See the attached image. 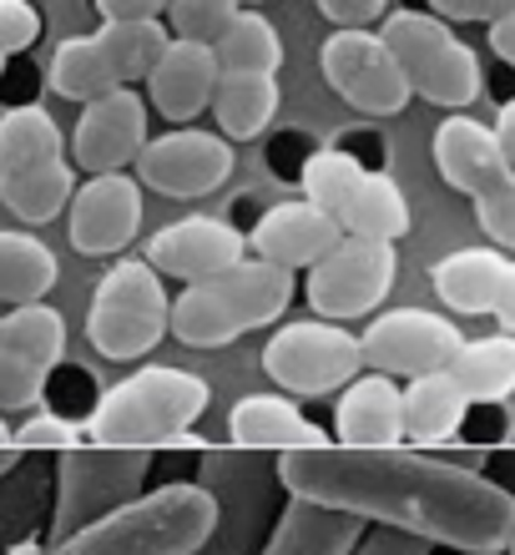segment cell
<instances>
[{"label": "cell", "mask_w": 515, "mask_h": 555, "mask_svg": "<svg viewBox=\"0 0 515 555\" xmlns=\"http://www.w3.org/2000/svg\"><path fill=\"white\" fill-rule=\"evenodd\" d=\"M283 495L319 500L379 530H399L460 555H505L515 545V500L475 469L425 450H288L279 454Z\"/></svg>", "instance_id": "obj_1"}, {"label": "cell", "mask_w": 515, "mask_h": 555, "mask_svg": "<svg viewBox=\"0 0 515 555\" xmlns=\"http://www.w3.org/2000/svg\"><path fill=\"white\" fill-rule=\"evenodd\" d=\"M207 399H213V389H207L203 374H188V369L172 364H147L96 399V410L81 420L87 424V444H106V450L172 444L203 420Z\"/></svg>", "instance_id": "obj_2"}, {"label": "cell", "mask_w": 515, "mask_h": 555, "mask_svg": "<svg viewBox=\"0 0 515 555\" xmlns=\"http://www.w3.org/2000/svg\"><path fill=\"white\" fill-rule=\"evenodd\" d=\"M218 526V500L197 480L142 490L132 505L112 511L61 545L56 555H197Z\"/></svg>", "instance_id": "obj_3"}, {"label": "cell", "mask_w": 515, "mask_h": 555, "mask_svg": "<svg viewBox=\"0 0 515 555\" xmlns=\"http://www.w3.org/2000/svg\"><path fill=\"white\" fill-rule=\"evenodd\" d=\"M288 304H294V273L263 258H243L237 268L207 283H188L182 298H172V338H182L188 349H222L253 328L279 323Z\"/></svg>", "instance_id": "obj_4"}, {"label": "cell", "mask_w": 515, "mask_h": 555, "mask_svg": "<svg viewBox=\"0 0 515 555\" xmlns=\"http://www.w3.org/2000/svg\"><path fill=\"white\" fill-rule=\"evenodd\" d=\"M72 192L76 167L56 117L46 106L0 112V203L11 207V218L30 222V228L66 218Z\"/></svg>", "instance_id": "obj_5"}, {"label": "cell", "mask_w": 515, "mask_h": 555, "mask_svg": "<svg viewBox=\"0 0 515 555\" xmlns=\"http://www.w3.org/2000/svg\"><path fill=\"white\" fill-rule=\"evenodd\" d=\"M197 485L218 500V526L197 555H263L273 520L283 511L279 460L258 450H203L197 454Z\"/></svg>", "instance_id": "obj_6"}, {"label": "cell", "mask_w": 515, "mask_h": 555, "mask_svg": "<svg viewBox=\"0 0 515 555\" xmlns=\"http://www.w3.org/2000/svg\"><path fill=\"white\" fill-rule=\"evenodd\" d=\"M298 188L313 207H324L344 237H374L399 243L410 233V197L389 172L349 157L339 146H319L304 157Z\"/></svg>", "instance_id": "obj_7"}, {"label": "cell", "mask_w": 515, "mask_h": 555, "mask_svg": "<svg viewBox=\"0 0 515 555\" xmlns=\"http://www.w3.org/2000/svg\"><path fill=\"white\" fill-rule=\"evenodd\" d=\"M429 152H435V167H440L445 182L460 197H471L475 222L490 237V248L515 253V167L501 152L495 132L486 121L455 112L435 127Z\"/></svg>", "instance_id": "obj_8"}, {"label": "cell", "mask_w": 515, "mask_h": 555, "mask_svg": "<svg viewBox=\"0 0 515 555\" xmlns=\"http://www.w3.org/2000/svg\"><path fill=\"white\" fill-rule=\"evenodd\" d=\"M379 36L395 51L399 72H404L414 96H425L429 106H445L450 117L480 102V91H486L480 56L460 41L450 21H440L429 11H389Z\"/></svg>", "instance_id": "obj_9"}, {"label": "cell", "mask_w": 515, "mask_h": 555, "mask_svg": "<svg viewBox=\"0 0 515 555\" xmlns=\"http://www.w3.org/2000/svg\"><path fill=\"white\" fill-rule=\"evenodd\" d=\"M172 41L163 21H106L91 36H72L51 51L46 87L66 102H96L106 91L147 81L152 61Z\"/></svg>", "instance_id": "obj_10"}, {"label": "cell", "mask_w": 515, "mask_h": 555, "mask_svg": "<svg viewBox=\"0 0 515 555\" xmlns=\"http://www.w3.org/2000/svg\"><path fill=\"white\" fill-rule=\"evenodd\" d=\"M172 334V298L147 258H121L102 273L87 308V338L102 359L137 364Z\"/></svg>", "instance_id": "obj_11"}, {"label": "cell", "mask_w": 515, "mask_h": 555, "mask_svg": "<svg viewBox=\"0 0 515 555\" xmlns=\"http://www.w3.org/2000/svg\"><path fill=\"white\" fill-rule=\"evenodd\" d=\"M152 450H106V444H81L56 460V515H51V535L46 545H61L81 535L87 526L106 520L112 511L132 505L147 485Z\"/></svg>", "instance_id": "obj_12"}, {"label": "cell", "mask_w": 515, "mask_h": 555, "mask_svg": "<svg viewBox=\"0 0 515 555\" xmlns=\"http://www.w3.org/2000/svg\"><path fill=\"white\" fill-rule=\"evenodd\" d=\"M263 374L288 399H324L364 374V344L344 323L298 319L273 328L263 344Z\"/></svg>", "instance_id": "obj_13"}, {"label": "cell", "mask_w": 515, "mask_h": 555, "mask_svg": "<svg viewBox=\"0 0 515 555\" xmlns=\"http://www.w3.org/2000/svg\"><path fill=\"white\" fill-rule=\"evenodd\" d=\"M399 273V253L395 243H374V237H339L334 248L309 268L304 298L319 319L329 323H349L364 319L389 298Z\"/></svg>", "instance_id": "obj_14"}, {"label": "cell", "mask_w": 515, "mask_h": 555, "mask_svg": "<svg viewBox=\"0 0 515 555\" xmlns=\"http://www.w3.org/2000/svg\"><path fill=\"white\" fill-rule=\"evenodd\" d=\"M61 353H66L61 308L26 304L0 313V414H36Z\"/></svg>", "instance_id": "obj_15"}, {"label": "cell", "mask_w": 515, "mask_h": 555, "mask_svg": "<svg viewBox=\"0 0 515 555\" xmlns=\"http://www.w3.org/2000/svg\"><path fill=\"white\" fill-rule=\"evenodd\" d=\"M359 344H364V369L410 384L455 364L465 334L455 328V319H445L435 308H389V313H374Z\"/></svg>", "instance_id": "obj_16"}, {"label": "cell", "mask_w": 515, "mask_h": 555, "mask_svg": "<svg viewBox=\"0 0 515 555\" xmlns=\"http://www.w3.org/2000/svg\"><path fill=\"white\" fill-rule=\"evenodd\" d=\"M319 66H324V81L339 91L349 106H359L364 117H399L410 106V81L399 72L395 51L384 46L379 30H334L324 46H319Z\"/></svg>", "instance_id": "obj_17"}, {"label": "cell", "mask_w": 515, "mask_h": 555, "mask_svg": "<svg viewBox=\"0 0 515 555\" xmlns=\"http://www.w3.org/2000/svg\"><path fill=\"white\" fill-rule=\"evenodd\" d=\"M137 182L152 188L157 197H213V192L233 177L237 152L222 132H203V127H172L163 137H147V146L137 152Z\"/></svg>", "instance_id": "obj_18"}, {"label": "cell", "mask_w": 515, "mask_h": 555, "mask_svg": "<svg viewBox=\"0 0 515 555\" xmlns=\"http://www.w3.org/2000/svg\"><path fill=\"white\" fill-rule=\"evenodd\" d=\"M429 288L450 313L495 319L501 334H515V253L501 248H455L429 268Z\"/></svg>", "instance_id": "obj_19"}, {"label": "cell", "mask_w": 515, "mask_h": 555, "mask_svg": "<svg viewBox=\"0 0 515 555\" xmlns=\"http://www.w3.org/2000/svg\"><path fill=\"white\" fill-rule=\"evenodd\" d=\"M147 96H137L132 87L106 91L96 102H81V117H76L72 132V167L87 177L102 172H127L137 162V152L147 146Z\"/></svg>", "instance_id": "obj_20"}, {"label": "cell", "mask_w": 515, "mask_h": 555, "mask_svg": "<svg viewBox=\"0 0 515 555\" xmlns=\"http://www.w3.org/2000/svg\"><path fill=\"white\" fill-rule=\"evenodd\" d=\"M142 228V182L127 172L81 177L66 207V237L87 258H112L137 237Z\"/></svg>", "instance_id": "obj_21"}, {"label": "cell", "mask_w": 515, "mask_h": 555, "mask_svg": "<svg viewBox=\"0 0 515 555\" xmlns=\"http://www.w3.org/2000/svg\"><path fill=\"white\" fill-rule=\"evenodd\" d=\"M243 258H248L243 228H233L228 218H207V212L177 218L163 233L147 237V263L163 278H182V283H207V278L237 268Z\"/></svg>", "instance_id": "obj_22"}, {"label": "cell", "mask_w": 515, "mask_h": 555, "mask_svg": "<svg viewBox=\"0 0 515 555\" xmlns=\"http://www.w3.org/2000/svg\"><path fill=\"white\" fill-rule=\"evenodd\" d=\"M218 81H222L218 51L203 41H177L172 36L147 72V106L163 112L167 121H177V127H188L192 117H203L213 106Z\"/></svg>", "instance_id": "obj_23"}, {"label": "cell", "mask_w": 515, "mask_h": 555, "mask_svg": "<svg viewBox=\"0 0 515 555\" xmlns=\"http://www.w3.org/2000/svg\"><path fill=\"white\" fill-rule=\"evenodd\" d=\"M334 444L344 450H404V389L364 369L334 404Z\"/></svg>", "instance_id": "obj_24"}, {"label": "cell", "mask_w": 515, "mask_h": 555, "mask_svg": "<svg viewBox=\"0 0 515 555\" xmlns=\"http://www.w3.org/2000/svg\"><path fill=\"white\" fill-rule=\"evenodd\" d=\"M339 228L324 207H313L309 197H288V203H273L263 218L253 222L248 233V253L263 258L273 268H313L334 243H339Z\"/></svg>", "instance_id": "obj_25"}, {"label": "cell", "mask_w": 515, "mask_h": 555, "mask_svg": "<svg viewBox=\"0 0 515 555\" xmlns=\"http://www.w3.org/2000/svg\"><path fill=\"white\" fill-rule=\"evenodd\" d=\"M228 444L258 454H288V450H324L334 439L288 395H248L228 410Z\"/></svg>", "instance_id": "obj_26"}, {"label": "cell", "mask_w": 515, "mask_h": 555, "mask_svg": "<svg viewBox=\"0 0 515 555\" xmlns=\"http://www.w3.org/2000/svg\"><path fill=\"white\" fill-rule=\"evenodd\" d=\"M369 541V520L319 500H283L273 535H268L263 555H359V545Z\"/></svg>", "instance_id": "obj_27"}, {"label": "cell", "mask_w": 515, "mask_h": 555, "mask_svg": "<svg viewBox=\"0 0 515 555\" xmlns=\"http://www.w3.org/2000/svg\"><path fill=\"white\" fill-rule=\"evenodd\" d=\"M465 414H471V399L445 374H425V379L404 384V444L410 450H440L465 429Z\"/></svg>", "instance_id": "obj_28"}, {"label": "cell", "mask_w": 515, "mask_h": 555, "mask_svg": "<svg viewBox=\"0 0 515 555\" xmlns=\"http://www.w3.org/2000/svg\"><path fill=\"white\" fill-rule=\"evenodd\" d=\"M279 76L268 72H222L218 91H213V117H218V132L228 142H253V137H263L279 117Z\"/></svg>", "instance_id": "obj_29"}, {"label": "cell", "mask_w": 515, "mask_h": 555, "mask_svg": "<svg viewBox=\"0 0 515 555\" xmlns=\"http://www.w3.org/2000/svg\"><path fill=\"white\" fill-rule=\"evenodd\" d=\"M450 379L465 389L471 404H505L515 399V334L465 338L450 364Z\"/></svg>", "instance_id": "obj_30"}, {"label": "cell", "mask_w": 515, "mask_h": 555, "mask_svg": "<svg viewBox=\"0 0 515 555\" xmlns=\"http://www.w3.org/2000/svg\"><path fill=\"white\" fill-rule=\"evenodd\" d=\"M61 263L56 253L46 248L36 233H0V304L26 308V304H46V293L56 288Z\"/></svg>", "instance_id": "obj_31"}, {"label": "cell", "mask_w": 515, "mask_h": 555, "mask_svg": "<svg viewBox=\"0 0 515 555\" xmlns=\"http://www.w3.org/2000/svg\"><path fill=\"white\" fill-rule=\"evenodd\" d=\"M213 51H218L222 72H268V76H279V66H283L279 26H273L263 11H248V5H243V11L233 15V26L213 41Z\"/></svg>", "instance_id": "obj_32"}, {"label": "cell", "mask_w": 515, "mask_h": 555, "mask_svg": "<svg viewBox=\"0 0 515 555\" xmlns=\"http://www.w3.org/2000/svg\"><path fill=\"white\" fill-rule=\"evenodd\" d=\"M237 11H243V0H172L167 5V36L213 46L222 30L233 26Z\"/></svg>", "instance_id": "obj_33"}, {"label": "cell", "mask_w": 515, "mask_h": 555, "mask_svg": "<svg viewBox=\"0 0 515 555\" xmlns=\"http://www.w3.org/2000/svg\"><path fill=\"white\" fill-rule=\"evenodd\" d=\"M87 444V424L81 420H66V414H26L15 424V450H81Z\"/></svg>", "instance_id": "obj_34"}, {"label": "cell", "mask_w": 515, "mask_h": 555, "mask_svg": "<svg viewBox=\"0 0 515 555\" xmlns=\"http://www.w3.org/2000/svg\"><path fill=\"white\" fill-rule=\"evenodd\" d=\"M41 36V11L30 0H0V56H21Z\"/></svg>", "instance_id": "obj_35"}, {"label": "cell", "mask_w": 515, "mask_h": 555, "mask_svg": "<svg viewBox=\"0 0 515 555\" xmlns=\"http://www.w3.org/2000/svg\"><path fill=\"white\" fill-rule=\"evenodd\" d=\"M425 5L440 21H480V26H495L515 11V0H425Z\"/></svg>", "instance_id": "obj_36"}, {"label": "cell", "mask_w": 515, "mask_h": 555, "mask_svg": "<svg viewBox=\"0 0 515 555\" xmlns=\"http://www.w3.org/2000/svg\"><path fill=\"white\" fill-rule=\"evenodd\" d=\"M313 5H319L324 21H334L339 30H359L389 11V0H313Z\"/></svg>", "instance_id": "obj_37"}, {"label": "cell", "mask_w": 515, "mask_h": 555, "mask_svg": "<svg viewBox=\"0 0 515 555\" xmlns=\"http://www.w3.org/2000/svg\"><path fill=\"white\" fill-rule=\"evenodd\" d=\"M172 0H96L102 21H163Z\"/></svg>", "instance_id": "obj_38"}, {"label": "cell", "mask_w": 515, "mask_h": 555, "mask_svg": "<svg viewBox=\"0 0 515 555\" xmlns=\"http://www.w3.org/2000/svg\"><path fill=\"white\" fill-rule=\"evenodd\" d=\"M359 555H429V545L414 541V535H399V530H369Z\"/></svg>", "instance_id": "obj_39"}, {"label": "cell", "mask_w": 515, "mask_h": 555, "mask_svg": "<svg viewBox=\"0 0 515 555\" xmlns=\"http://www.w3.org/2000/svg\"><path fill=\"white\" fill-rule=\"evenodd\" d=\"M490 132H495L501 152L511 157V167H515V102H505V106H501V117H495V127H490Z\"/></svg>", "instance_id": "obj_40"}, {"label": "cell", "mask_w": 515, "mask_h": 555, "mask_svg": "<svg viewBox=\"0 0 515 555\" xmlns=\"http://www.w3.org/2000/svg\"><path fill=\"white\" fill-rule=\"evenodd\" d=\"M15 465H21V450H15V444H0V480H5Z\"/></svg>", "instance_id": "obj_41"}, {"label": "cell", "mask_w": 515, "mask_h": 555, "mask_svg": "<svg viewBox=\"0 0 515 555\" xmlns=\"http://www.w3.org/2000/svg\"><path fill=\"white\" fill-rule=\"evenodd\" d=\"M5 555H56V551H51L46 541H21V545H11Z\"/></svg>", "instance_id": "obj_42"}, {"label": "cell", "mask_w": 515, "mask_h": 555, "mask_svg": "<svg viewBox=\"0 0 515 555\" xmlns=\"http://www.w3.org/2000/svg\"><path fill=\"white\" fill-rule=\"evenodd\" d=\"M243 5H248V11H253V5H263V0H243Z\"/></svg>", "instance_id": "obj_43"}, {"label": "cell", "mask_w": 515, "mask_h": 555, "mask_svg": "<svg viewBox=\"0 0 515 555\" xmlns=\"http://www.w3.org/2000/svg\"><path fill=\"white\" fill-rule=\"evenodd\" d=\"M0 76H5V56H0Z\"/></svg>", "instance_id": "obj_44"}]
</instances>
